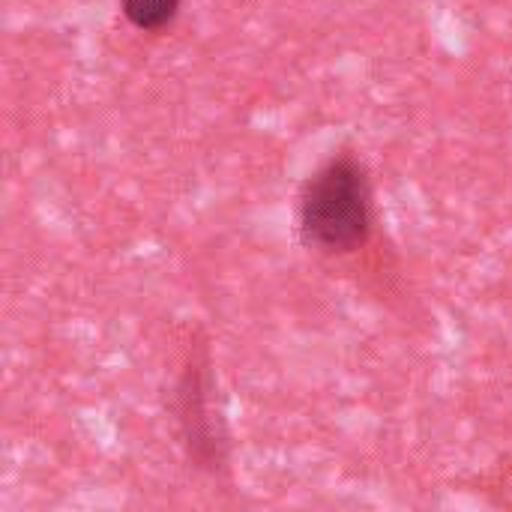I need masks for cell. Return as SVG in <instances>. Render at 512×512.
<instances>
[{"instance_id":"obj_1","label":"cell","mask_w":512,"mask_h":512,"mask_svg":"<svg viewBox=\"0 0 512 512\" xmlns=\"http://www.w3.org/2000/svg\"><path fill=\"white\" fill-rule=\"evenodd\" d=\"M372 231V189L363 165L351 156L321 165L300 195V234L309 246L345 255Z\"/></svg>"},{"instance_id":"obj_3","label":"cell","mask_w":512,"mask_h":512,"mask_svg":"<svg viewBox=\"0 0 512 512\" xmlns=\"http://www.w3.org/2000/svg\"><path fill=\"white\" fill-rule=\"evenodd\" d=\"M123 15L138 30H162L180 9V0H120Z\"/></svg>"},{"instance_id":"obj_2","label":"cell","mask_w":512,"mask_h":512,"mask_svg":"<svg viewBox=\"0 0 512 512\" xmlns=\"http://www.w3.org/2000/svg\"><path fill=\"white\" fill-rule=\"evenodd\" d=\"M210 366L204 360H192L180 378L177 387V420L183 432V444L189 450V459L201 471H222L228 459V441L222 420L213 417V384H210Z\"/></svg>"}]
</instances>
